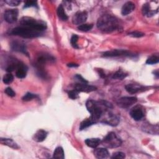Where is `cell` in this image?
<instances>
[{"label": "cell", "mask_w": 159, "mask_h": 159, "mask_svg": "<svg viewBox=\"0 0 159 159\" xmlns=\"http://www.w3.org/2000/svg\"><path fill=\"white\" fill-rule=\"evenodd\" d=\"M86 106L88 111L90 112V117L97 123L100 120L102 114L107 109H113L112 104L106 101L100 100L98 101L89 99L86 103Z\"/></svg>", "instance_id": "obj_1"}, {"label": "cell", "mask_w": 159, "mask_h": 159, "mask_svg": "<svg viewBox=\"0 0 159 159\" xmlns=\"http://www.w3.org/2000/svg\"><path fill=\"white\" fill-rule=\"evenodd\" d=\"M118 19L110 14L101 16L97 21V27L103 32L109 33L119 28Z\"/></svg>", "instance_id": "obj_2"}, {"label": "cell", "mask_w": 159, "mask_h": 159, "mask_svg": "<svg viewBox=\"0 0 159 159\" xmlns=\"http://www.w3.org/2000/svg\"><path fill=\"white\" fill-rule=\"evenodd\" d=\"M10 34L14 35L20 36L22 38L31 39L40 36L42 34V32L31 27L21 25L20 27H17L12 29Z\"/></svg>", "instance_id": "obj_3"}, {"label": "cell", "mask_w": 159, "mask_h": 159, "mask_svg": "<svg viewBox=\"0 0 159 159\" xmlns=\"http://www.w3.org/2000/svg\"><path fill=\"white\" fill-rule=\"evenodd\" d=\"M20 24L22 26L31 27L41 32H43L47 27L45 23L43 21L37 20L28 16L22 17L20 20Z\"/></svg>", "instance_id": "obj_4"}, {"label": "cell", "mask_w": 159, "mask_h": 159, "mask_svg": "<svg viewBox=\"0 0 159 159\" xmlns=\"http://www.w3.org/2000/svg\"><path fill=\"white\" fill-rule=\"evenodd\" d=\"M102 143L107 148H117L121 145L122 140L116 133L111 132L102 139Z\"/></svg>", "instance_id": "obj_5"}, {"label": "cell", "mask_w": 159, "mask_h": 159, "mask_svg": "<svg viewBox=\"0 0 159 159\" xmlns=\"http://www.w3.org/2000/svg\"><path fill=\"white\" fill-rule=\"evenodd\" d=\"M112 109H107L102 114L100 119V121L102 123L107 124L112 126L117 125L120 121V117L117 114H116L111 110Z\"/></svg>", "instance_id": "obj_6"}, {"label": "cell", "mask_w": 159, "mask_h": 159, "mask_svg": "<svg viewBox=\"0 0 159 159\" xmlns=\"http://www.w3.org/2000/svg\"><path fill=\"white\" fill-rule=\"evenodd\" d=\"M137 101V98L134 96H125L119 98L117 101V104L122 108H127L134 104Z\"/></svg>", "instance_id": "obj_7"}, {"label": "cell", "mask_w": 159, "mask_h": 159, "mask_svg": "<svg viewBox=\"0 0 159 159\" xmlns=\"http://www.w3.org/2000/svg\"><path fill=\"white\" fill-rule=\"evenodd\" d=\"M134 55L129 51L125 50H112L110 51L105 52L102 56L104 57H120V56H133Z\"/></svg>", "instance_id": "obj_8"}, {"label": "cell", "mask_w": 159, "mask_h": 159, "mask_svg": "<svg viewBox=\"0 0 159 159\" xmlns=\"http://www.w3.org/2000/svg\"><path fill=\"white\" fill-rule=\"evenodd\" d=\"M18 13L19 12L17 9H7L4 14L5 20L8 23L15 22L17 19Z\"/></svg>", "instance_id": "obj_9"}, {"label": "cell", "mask_w": 159, "mask_h": 159, "mask_svg": "<svg viewBox=\"0 0 159 159\" xmlns=\"http://www.w3.org/2000/svg\"><path fill=\"white\" fill-rule=\"evenodd\" d=\"M87 17L88 14L86 11H78L73 16L72 22L75 25H80L86 22Z\"/></svg>", "instance_id": "obj_10"}, {"label": "cell", "mask_w": 159, "mask_h": 159, "mask_svg": "<svg viewBox=\"0 0 159 159\" xmlns=\"http://www.w3.org/2000/svg\"><path fill=\"white\" fill-rule=\"evenodd\" d=\"M130 115L135 120H140L144 116L143 110L140 106H136L130 110Z\"/></svg>", "instance_id": "obj_11"}, {"label": "cell", "mask_w": 159, "mask_h": 159, "mask_svg": "<svg viewBox=\"0 0 159 159\" xmlns=\"http://www.w3.org/2000/svg\"><path fill=\"white\" fill-rule=\"evenodd\" d=\"M54 58L50 55L48 54H40L39 55L37 60V63L36 66L37 68H43V65L50 61H53Z\"/></svg>", "instance_id": "obj_12"}, {"label": "cell", "mask_w": 159, "mask_h": 159, "mask_svg": "<svg viewBox=\"0 0 159 159\" xmlns=\"http://www.w3.org/2000/svg\"><path fill=\"white\" fill-rule=\"evenodd\" d=\"M75 89L78 91V92H86V93H89L94 91H96L97 89L96 87L88 84V83H77L75 85Z\"/></svg>", "instance_id": "obj_13"}, {"label": "cell", "mask_w": 159, "mask_h": 159, "mask_svg": "<svg viewBox=\"0 0 159 159\" xmlns=\"http://www.w3.org/2000/svg\"><path fill=\"white\" fill-rule=\"evenodd\" d=\"M16 76L18 78H24L26 76L27 67V66L23 63L22 62L19 61L18 65L16 68Z\"/></svg>", "instance_id": "obj_14"}, {"label": "cell", "mask_w": 159, "mask_h": 159, "mask_svg": "<svg viewBox=\"0 0 159 159\" xmlns=\"http://www.w3.org/2000/svg\"><path fill=\"white\" fill-rule=\"evenodd\" d=\"M135 4L132 2L128 1L126 2L122 7L121 9V13L123 16H127L131 13L134 9H135Z\"/></svg>", "instance_id": "obj_15"}, {"label": "cell", "mask_w": 159, "mask_h": 159, "mask_svg": "<svg viewBox=\"0 0 159 159\" xmlns=\"http://www.w3.org/2000/svg\"><path fill=\"white\" fill-rule=\"evenodd\" d=\"M11 48L16 52H22L24 53H27L26 52V47L24 43L19 41H13L11 43Z\"/></svg>", "instance_id": "obj_16"}, {"label": "cell", "mask_w": 159, "mask_h": 159, "mask_svg": "<svg viewBox=\"0 0 159 159\" xmlns=\"http://www.w3.org/2000/svg\"><path fill=\"white\" fill-rule=\"evenodd\" d=\"M109 152L105 148H98L94 151V156L99 159H104L109 157Z\"/></svg>", "instance_id": "obj_17"}, {"label": "cell", "mask_w": 159, "mask_h": 159, "mask_svg": "<svg viewBox=\"0 0 159 159\" xmlns=\"http://www.w3.org/2000/svg\"><path fill=\"white\" fill-rule=\"evenodd\" d=\"M125 88L126 91L130 94H134L137 92L143 91L144 89L143 86L139 85V84H127L125 86Z\"/></svg>", "instance_id": "obj_18"}, {"label": "cell", "mask_w": 159, "mask_h": 159, "mask_svg": "<svg viewBox=\"0 0 159 159\" xmlns=\"http://www.w3.org/2000/svg\"><path fill=\"white\" fill-rule=\"evenodd\" d=\"M47 135V132L42 129H40L37 131L36 133L34 135L33 139L35 142H41L46 139Z\"/></svg>", "instance_id": "obj_19"}, {"label": "cell", "mask_w": 159, "mask_h": 159, "mask_svg": "<svg viewBox=\"0 0 159 159\" xmlns=\"http://www.w3.org/2000/svg\"><path fill=\"white\" fill-rule=\"evenodd\" d=\"M0 142L5 145H7L11 148H12L14 149H18L19 148V147L18 145L12 139H3L1 138L0 139Z\"/></svg>", "instance_id": "obj_20"}, {"label": "cell", "mask_w": 159, "mask_h": 159, "mask_svg": "<svg viewBox=\"0 0 159 159\" xmlns=\"http://www.w3.org/2000/svg\"><path fill=\"white\" fill-rule=\"evenodd\" d=\"M101 141L98 138H91V139H87L85 140V143L86 144L91 147V148H96L100 143H101Z\"/></svg>", "instance_id": "obj_21"}, {"label": "cell", "mask_w": 159, "mask_h": 159, "mask_svg": "<svg viewBox=\"0 0 159 159\" xmlns=\"http://www.w3.org/2000/svg\"><path fill=\"white\" fill-rule=\"evenodd\" d=\"M142 12L143 15L147 16L148 17L152 16H153L155 13L153 10L150 9V4H148V3L144 4L143 5L142 9Z\"/></svg>", "instance_id": "obj_22"}, {"label": "cell", "mask_w": 159, "mask_h": 159, "mask_svg": "<svg viewBox=\"0 0 159 159\" xmlns=\"http://www.w3.org/2000/svg\"><path fill=\"white\" fill-rule=\"evenodd\" d=\"M53 158H59V159H63L65 158V154L63 149L60 147H57L55 150L53 152Z\"/></svg>", "instance_id": "obj_23"}, {"label": "cell", "mask_w": 159, "mask_h": 159, "mask_svg": "<svg viewBox=\"0 0 159 159\" xmlns=\"http://www.w3.org/2000/svg\"><path fill=\"white\" fill-rule=\"evenodd\" d=\"M57 15L58 18L61 20H66L68 19V16L65 13L64 8L61 4H60L57 9Z\"/></svg>", "instance_id": "obj_24"}, {"label": "cell", "mask_w": 159, "mask_h": 159, "mask_svg": "<svg viewBox=\"0 0 159 159\" xmlns=\"http://www.w3.org/2000/svg\"><path fill=\"white\" fill-rule=\"evenodd\" d=\"M94 124H96L94 122V121L89 117L87 119H85L84 120H83L81 122V123L80 124V130H83L84 129H86L87 127H88L89 126Z\"/></svg>", "instance_id": "obj_25"}, {"label": "cell", "mask_w": 159, "mask_h": 159, "mask_svg": "<svg viewBox=\"0 0 159 159\" xmlns=\"http://www.w3.org/2000/svg\"><path fill=\"white\" fill-rule=\"evenodd\" d=\"M127 73H124L122 70H118L116 71L112 76L113 79H117V80H123L127 76Z\"/></svg>", "instance_id": "obj_26"}, {"label": "cell", "mask_w": 159, "mask_h": 159, "mask_svg": "<svg viewBox=\"0 0 159 159\" xmlns=\"http://www.w3.org/2000/svg\"><path fill=\"white\" fill-rule=\"evenodd\" d=\"M93 25L91 24H83L78 27V29L83 31V32H87L93 28Z\"/></svg>", "instance_id": "obj_27"}, {"label": "cell", "mask_w": 159, "mask_h": 159, "mask_svg": "<svg viewBox=\"0 0 159 159\" xmlns=\"http://www.w3.org/2000/svg\"><path fill=\"white\" fill-rule=\"evenodd\" d=\"M14 80V76L11 73H6L2 78L3 83L5 84H10Z\"/></svg>", "instance_id": "obj_28"}, {"label": "cell", "mask_w": 159, "mask_h": 159, "mask_svg": "<svg viewBox=\"0 0 159 159\" xmlns=\"http://www.w3.org/2000/svg\"><path fill=\"white\" fill-rule=\"evenodd\" d=\"M159 61V57L157 55H152L146 61V63L148 65H152V64H156L158 63Z\"/></svg>", "instance_id": "obj_29"}, {"label": "cell", "mask_w": 159, "mask_h": 159, "mask_svg": "<svg viewBox=\"0 0 159 159\" xmlns=\"http://www.w3.org/2000/svg\"><path fill=\"white\" fill-rule=\"evenodd\" d=\"M37 98V95L31 93H27L23 97H22V100L24 101H31L32 99Z\"/></svg>", "instance_id": "obj_30"}, {"label": "cell", "mask_w": 159, "mask_h": 159, "mask_svg": "<svg viewBox=\"0 0 159 159\" xmlns=\"http://www.w3.org/2000/svg\"><path fill=\"white\" fill-rule=\"evenodd\" d=\"M78 40V37L76 35H73L71 38V40H70V42H71V45L75 48H78V43H77Z\"/></svg>", "instance_id": "obj_31"}, {"label": "cell", "mask_w": 159, "mask_h": 159, "mask_svg": "<svg viewBox=\"0 0 159 159\" xmlns=\"http://www.w3.org/2000/svg\"><path fill=\"white\" fill-rule=\"evenodd\" d=\"M78 91H76V89H73V90H71L70 91H68V95L69 96V98H70L72 99H75L76 98H78Z\"/></svg>", "instance_id": "obj_32"}, {"label": "cell", "mask_w": 159, "mask_h": 159, "mask_svg": "<svg viewBox=\"0 0 159 159\" xmlns=\"http://www.w3.org/2000/svg\"><path fill=\"white\" fill-rule=\"evenodd\" d=\"M125 157V155L124 153L121 152H117L112 154L111 156V158H117V159H122Z\"/></svg>", "instance_id": "obj_33"}, {"label": "cell", "mask_w": 159, "mask_h": 159, "mask_svg": "<svg viewBox=\"0 0 159 159\" xmlns=\"http://www.w3.org/2000/svg\"><path fill=\"white\" fill-rule=\"evenodd\" d=\"M37 7V1H26L25 2L24 8H27V7Z\"/></svg>", "instance_id": "obj_34"}, {"label": "cell", "mask_w": 159, "mask_h": 159, "mask_svg": "<svg viewBox=\"0 0 159 159\" xmlns=\"http://www.w3.org/2000/svg\"><path fill=\"white\" fill-rule=\"evenodd\" d=\"M4 2L9 6H18L21 1L19 0H7V1H5Z\"/></svg>", "instance_id": "obj_35"}, {"label": "cell", "mask_w": 159, "mask_h": 159, "mask_svg": "<svg viewBox=\"0 0 159 159\" xmlns=\"http://www.w3.org/2000/svg\"><path fill=\"white\" fill-rule=\"evenodd\" d=\"M4 92H5V93L7 95V96H10V97H14V96H15V95H16V93L14 91V90L11 88H10V87H8V88H6V89H5V90H4Z\"/></svg>", "instance_id": "obj_36"}, {"label": "cell", "mask_w": 159, "mask_h": 159, "mask_svg": "<svg viewBox=\"0 0 159 159\" xmlns=\"http://www.w3.org/2000/svg\"><path fill=\"white\" fill-rule=\"evenodd\" d=\"M129 35L130 36H132L133 37H143L145 34L142 32H139V31H134V32H132L130 33L129 34Z\"/></svg>", "instance_id": "obj_37"}, {"label": "cell", "mask_w": 159, "mask_h": 159, "mask_svg": "<svg viewBox=\"0 0 159 159\" xmlns=\"http://www.w3.org/2000/svg\"><path fill=\"white\" fill-rule=\"evenodd\" d=\"M75 78L78 80L81 83H88V81H86L84 78H83L80 75H76L75 76Z\"/></svg>", "instance_id": "obj_38"}, {"label": "cell", "mask_w": 159, "mask_h": 159, "mask_svg": "<svg viewBox=\"0 0 159 159\" xmlns=\"http://www.w3.org/2000/svg\"><path fill=\"white\" fill-rule=\"evenodd\" d=\"M78 66V65L75 64V63H69L68 64V66L69 67H77Z\"/></svg>", "instance_id": "obj_39"}]
</instances>
